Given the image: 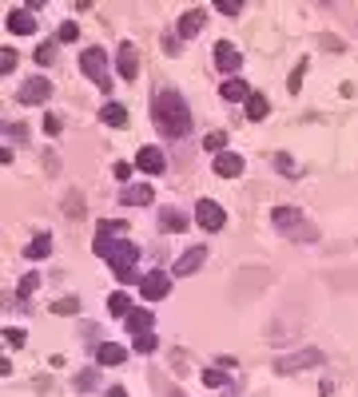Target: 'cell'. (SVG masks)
<instances>
[{"mask_svg":"<svg viewBox=\"0 0 358 397\" xmlns=\"http://www.w3.org/2000/svg\"><path fill=\"white\" fill-rule=\"evenodd\" d=\"M151 124L163 139H179L191 131V108L183 104V95L176 88H160L151 95Z\"/></svg>","mask_w":358,"mask_h":397,"instance_id":"obj_1","label":"cell"},{"mask_svg":"<svg viewBox=\"0 0 358 397\" xmlns=\"http://www.w3.org/2000/svg\"><path fill=\"white\" fill-rule=\"evenodd\" d=\"M92 254L96 258H108L112 262V274H115V282H144V274L135 270V258H140V246L131 242L128 235L124 238H112V235H100L96 231V242H92Z\"/></svg>","mask_w":358,"mask_h":397,"instance_id":"obj_2","label":"cell"},{"mask_svg":"<svg viewBox=\"0 0 358 397\" xmlns=\"http://www.w3.org/2000/svg\"><path fill=\"white\" fill-rule=\"evenodd\" d=\"M271 222H275L279 235H287L291 242H319V226L303 219V211H299V206H275Z\"/></svg>","mask_w":358,"mask_h":397,"instance_id":"obj_3","label":"cell"},{"mask_svg":"<svg viewBox=\"0 0 358 397\" xmlns=\"http://www.w3.org/2000/svg\"><path fill=\"white\" fill-rule=\"evenodd\" d=\"M80 68H84V76L92 79V84H100V92H108V88H112V76H108V56H104L100 48H88V52H84Z\"/></svg>","mask_w":358,"mask_h":397,"instance_id":"obj_4","label":"cell"},{"mask_svg":"<svg viewBox=\"0 0 358 397\" xmlns=\"http://www.w3.org/2000/svg\"><path fill=\"white\" fill-rule=\"evenodd\" d=\"M323 365V349H299V354H287V358H279L275 369L279 374H299V369H319Z\"/></svg>","mask_w":358,"mask_h":397,"instance_id":"obj_5","label":"cell"},{"mask_svg":"<svg viewBox=\"0 0 358 397\" xmlns=\"http://www.w3.org/2000/svg\"><path fill=\"white\" fill-rule=\"evenodd\" d=\"M196 222L203 231H223V226H227V211L215 203V199H199L196 203Z\"/></svg>","mask_w":358,"mask_h":397,"instance_id":"obj_6","label":"cell"},{"mask_svg":"<svg viewBox=\"0 0 358 397\" xmlns=\"http://www.w3.org/2000/svg\"><path fill=\"white\" fill-rule=\"evenodd\" d=\"M140 294H144V302H163L167 294H171V274H163V270H151V274H144Z\"/></svg>","mask_w":358,"mask_h":397,"instance_id":"obj_7","label":"cell"},{"mask_svg":"<svg viewBox=\"0 0 358 397\" xmlns=\"http://www.w3.org/2000/svg\"><path fill=\"white\" fill-rule=\"evenodd\" d=\"M115 72H120L124 79L140 76V52H135V44H131V40H124V44H120V52H115Z\"/></svg>","mask_w":358,"mask_h":397,"instance_id":"obj_8","label":"cell"},{"mask_svg":"<svg viewBox=\"0 0 358 397\" xmlns=\"http://www.w3.org/2000/svg\"><path fill=\"white\" fill-rule=\"evenodd\" d=\"M48 95H52V84L44 76H32V79H24V84H20L17 99H20V104H44Z\"/></svg>","mask_w":358,"mask_h":397,"instance_id":"obj_9","label":"cell"},{"mask_svg":"<svg viewBox=\"0 0 358 397\" xmlns=\"http://www.w3.org/2000/svg\"><path fill=\"white\" fill-rule=\"evenodd\" d=\"M239 64H243V56H239L227 40H219V44H215V68H219L223 76H235V72H239Z\"/></svg>","mask_w":358,"mask_h":397,"instance_id":"obj_10","label":"cell"},{"mask_svg":"<svg viewBox=\"0 0 358 397\" xmlns=\"http://www.w3.org/2000/svg\"><path fill=\"white\" fill-rule=\"evenodd\" d=\"M203 262H207V246H191V251L179 254V262L171 267V274H196Z\"/></svg>","mask_w":358,"mask_h":397,"instance_id":"obj_11","label":"cell"},{"mask_svg":"<svg viewBox=\"0 0 358 397\" xmlns=\"http://www.w3.org/2000/svg\"><path fill=\"white\" fill-rule=\"evenodd\" d=\"M135 167L147 175H163V167H167V159H163L160 147H140V155H135Z\"/></svg>","mask_w":358,"mask_h":397,"instance_id":"obj_12","label":"cell"},{"mask_svg":"<svg viewBox=\"0 0 358 397\" xmlns=\"http://www.w3.org/2000/svg\"><path fill=\"white\" fill-rule=\"evenodd\" d=\"M151 199H156V191L147 187V183H128L124 195H120V203H124V206H147Z\"/></svg>","mask_w":358,"mask_h":397,"instance_id":"obj_13","label":"cell"},{"mask_svg":"<svg viewBox=\"0 0 358 397\" xmlns=\"http://www.w3.org/2000/svg\"><path fill=\"white\" fill-rule=\"evenodd\" d=\"M203 24H207V16H203V8H191V12H183L179 16V36H183V40H191V36H199V32H203Z\"/></svg>","mask_w":358,"mask_h":397,"instance_id":"obj_14","label":"cell"},{"mask_svg":"<svg viewBox=\"0 0 358 397\" xmlns=\"http://www.w3.org/2000/svg\"><path fill=\"white\" fill-rule=\"evenodd\" d=\"M215 175H223V179L243 175V159L235 155V151H219V155H215Z\"/></svg>","mask_w":358,"mask_h":397,"instance_id":"obj_15","label":"cell"},{"mask_svg":"<svg viewBox=\"0 0 358 397\" xmlns=\"http://www.w3.org/2000/svg\"><path fill=\"white\" fill-rule=\"evenodd\" d=\"M96 362L100 365H120V362H128V349L120 346V342H100V346H96Z\"/></svg>","mask_w":358,"mask_h":397,"instance_id":"obj_16","label":"cell"},{"mask_svg":"<svg viewBox=\"0 0 358 397\" xmlns=\"http://www.w3.org/2000/svg\"><path fill=\"white\" fill-rule=\"evenodd\" d=\"M8 28L17 32V36H32V32H36L32 8H17V12H8Z\"/></svg>","mask_w":358,"mask_h":397,"instance_id":"obj_17","label":"cell"},{"mask_svg":"<svg viewBox=\"0 0 358 397\" xmlns=\"http://www.w3.org/2000/svg\"><path fill=\"white\" fill-rule=\"evenodd\" d=\"M219 95H223L227 104H239V99H251V88H247V79L227 76V79H223V88H219Z\"/></svg>","mask_w":358,"mask_h":397,"instance_id":"obj_18","label":"cell"},{"mask_svg":"<svg viewBox=\"0 0 358 397\" xmlns=\"http://www.w3.org/2000/svg\"><path fill=\"white\" fill-rule=\"evenodd\" d=\"M151 310H131L128 318H124V326H128V333L131 338H140V333H151Z\"/></svg>","mask_w":358,"mask_h":397,"instance_id":"obj_19","label":"cell"},{"mask_svg":"<svg viewBox=\"0 0 358 397\" xmlns=\"http://www.w3.org/2000/svg\"><path fill=\"white\" fill-rule=\"evenodd\" d=\"M191 226V215L187 211H160V231H187Z\"/></svg>","mask_w":358,"mask_h":397,"instance_id":"obj_20","label":"cell"},{"mask_svg":"<svg viewBox=\"0 0 358 397\" xmlns=\"http://www.w3.org/2000/svg\"><path fill=\"white\" fill-rule=\"evenodd\" d=\"M267 111H271V104H267V95L251 92V99H247V119H251V124H259V119H267Z\"/></svg>","mask_w":358,"mask_h":397,"instance_id":"obj_21","label":"cell"},{"mask_svg":"<svg viewBox=\"0 0 358 397\" xmlns=\"http://www.w3.org/2000/svg\"><path fill=\"white\" fill-rule=\"evenodd\" d=\"M100 119H104L108 127H124V124H128V108H124V104H104Z\"/></svg>","mask_w":358,"mask_h":397,"instance_id":"obj_22","label":"cell"},{"mask_svg":"<svg viewBox=\"0 0 358 397\" xmlns=\"http://www.w3.org/2000/svg\"><path fill=\"white\" fill-rule=\"evenodd\" d=\"M24 254H28V258H48L52 254V235H36L32 242L24 246Z\"/></svg>","mask_w":358,"mask_h":397,"instance_id":"obj_23","label":"cell"},{"mask_svg":"<svg viewBox=\"0 0 358 397\" xmlns=\"http://www.w3.org/2000/svg\"><path fill=\"white\" fill-rule=\"evenodd\" d=\"M108 310H112L115 318H128L131 314V298L124 294V290H115L112 298H108Z\"/></svg>","mask_w":358,"mask_h":397,"instance_id":"obj_24","label":"cell"},{"mask_svg":"<svg viewBox=\"0 0 358 397\" xmlns=\"http://www.w3.org/2000/svg\"><path fill=\"white\" fill-rule=\"evenodd\" d=\"M203 151H211V155L227 151V131H211V135H203Z\"/></svg>","mask_w":358,"mask_h":397,"instance_id":"obj_25","label":"cell"},{"mask_svg":"<svg viewBox=\"0 0 358 397\" xmlns=\"http://www.w3.org/2000/svg\"><path fill=\"white\" fill-rule=\"evenodd\" d=\"M36 290H40V274H24V278H20V286H17V298H20V302L32 298Z\"/></svg>","mask_w":358,"mask_h":397,"instance_id":"obj_26","label":"cell"},{"mask_svg":"<svg viewBox=\"0 0 358 397\" xmlns=\"http://www.w3.org/2000/svg\"><path fill=\"white\" fill-rule=\"evenodd\" d=\"M96 381H100L96 369H84V374H76V381H72V385H76V394H88V389H96Z\"/></svg>","mask_w":358,"mask_h":397,"instance_id":"obj_27","label":"cell"},{"mask_svg":"<svg viewBox=\"0 0 358 397\" xmlns=\"http://www.w3.org/2000/svg\"><path fill=\"white\" fill-rule=\"evenodd\" d=\"M131 346L140 349V354H156V349H160V338H156V333H140V338H131Z\"/></svg>","mask_w":358,"mask_h":397,"instance_id":"obj_28","label":"cell"},{"mask_svg":"<svg viewBox=\"0 0 358 397\" xmlns=\"http://www.w3.org/2000/svg\"><path fill=\"white\" fill-rule=\"evenodd\" d=\"M227 381V369L223 365H211V369H203V385H211V389H219Z\"/></svg>","mask_w":358,"mask_h":397,"instance_id":"obj_29","label":"cell"},{"mask_svg":"<svg viewBox=\"0 0 358 397\" xmlns=\"http://www.w3.org/2000/svg\"><path fill=\"white\" fill-rule=\"evenodd\" d=\"M76 310H80V298H56L52 302V314H60V318L76 314Z\"/></svg>","mask_w":358,"mask_h":397,"instance_id":"obj_30","label":"cell"},{"mask_svg":"<svg viewBox=\"0 0 358 397\" xmlns=\"http://www.w3.org/2000/svg\"><path fill=\"white\" fill-rule=\"evenodd\" d=\"M96 231L100 235H112V238H124L128 235V222H100Z\"/></svg>","mask_w":358,"mask_h":397,"instance_id":"obj_31","label":"cell"},{"mask_svg":"<svg viewBox=\"0 0 358 397\" xmlns=\"http://www.w3.org/2000/svg\"><path fill=\"white\" fill-rule=\"evenodd\" d=\"M56 60V44H52V40H44V44L36 48V64H52Z\"/></svg>","mask_w":358,"mask_h":397,"instance_id":"obj_32","label":"cell"},{"mask_svg":"<svg viewBox=\"0 0 358 397\" xmlns=\"http://www.w3.org/2000/svg\"><path fill=\"white\" fill-rule=\"evenodd\" d=\"M215 8H219L223 16H239L243 12V0H215Z\"/></svg>","mask_w":358,"mask_h":397,"instance_id":"obj_33","label":"cell"},{"mask_svg":"<svg viewBox=\"0 0 358 397\" xmlns=\"http://www.w3.org/2000/svg\"><path fill=\"white\" fill-rule=\"evenodd\" d=\"M17 68V48H4L0 52V72H12Z\"/></svg>","mask_w":358,"mask_h":397,"instance_id":"obj_34","label":"cell"},{"mask_svg":"<svg viewBox=\"0 0 358 397\" xmlns=\"http://www.w3.org/2000/svg\"><path fill=\"white\" fill-rule=\"evenodd\" d=\"M76 36H80V24H72V20H64V24H60V40H64V44H72Z\"/></svg>","mask_w":358,"mask_h":397,"instance_id":"obj_35","label":"cell"},{"mask_svg":"<svg viewBox=\"0 0 358 397\" xmlns=\"http://www.w3.org/2000/svg\"><path fill=\"white\" fill-rule=\"evenodd\" d=\"M275 167H279L283 175H294V171H299V163H294L291 155H275Z\"/></svg>","mask_w":358,"mask_h":397,"instance_id":"obj_36","label":"cell"},{"mask_svg":"<svg viewBox=\"0 0 358 397\" xmlns=\"http://www.w3.org/2000/svg\"><path fill=\"white\" fill-rule=\"evenodd\" d=\"M303 76H307V60H303V64L291 72V84H287V88H291V92H299V88H303Z\"/></svg>","mask_w":358,"mask_h":397,"instance_id":"obj_37","label":"cell"},{"mask_svg":"<svg viewBox=\"0 0 358 397\" xmlns=\"http://www.w3.org/2000/svg\"><path fill=\"white\" fill-rule=\"evenodd\" d=\"M4 338H8V346H12V349H20L24 342H28V333H24V330H4Z\"/></svg>","mask_w":358,"mask_h":397,"instance_id":"obj_38","label":"cell"},{"mask_svg":"<svg viewBox=\"0 0 358 397\" xmlns=\"http://www.w3.org/2000/svg\"><path fill=\"white\" fill-rule=\"evenodd\" d=\"M179 40H183V36H163V52H167V56H179Z\"/></svg>","mask_w":358,"mask_h":397,"instance_id":"obj_39","label":"cell"},{"mask_svg":"<svg viewBox=\"0 0 358 397\" xmlns=\"http://www.w3.org/2000/svg\"><path fill=\"white\" fill-rule=\"evenodd\" d=\"M44 131H48V135H60V131H64V119H60V115H48V119H44Z\"/></svg>","mask_w":358,"mask_h":397,"instance_id":"obj_40","label":"cell"},{"mask_svg":"<svg viewBox=\"0 0 358 397\" xmlns=\"http://www.w3.org/2000/svg\"><path fill=\"white\" fill-rule=\"evenodd\" d=\"M8 135H12V139H17V143H24V139H28V131H24V127H20V124H12V127H8Z\"/></svg>","mask_w":358,"mask_h":397,"instance_id":"obj_41","label":"cell"},{"mask_svg":"<svg viewBox=\"0 0 358 397\" xmlns=\"http://www.w3.org/2000/svg\"><path fill=\"white\" fill-rule=\"evenodd\" d=\"M115 179H131V167H128V163H115Z\"/></svg>","mask_w":358,"mask_h":397,"instance_id":"obj_42","label":"cell"},{"mask_svg":"<svg viewBox=\"0 0 358 397\" xmlns=\"http://www.w3.org/2000/svg\"><path fill=\"white\" fill-rule=\"evenodd\" d=\"M323 44L330 48V52H342V40H335V36H323Z\"/></svg>","mask_w":358,"mask_h":397,"instance_id":"obj_43","label":"cell"},{"mask_svg":"<svg viewBox=\"0 0 358 397\" xmlns=\"http://www.w3.org/2000/svg\"><path fill=\"white\" fill-rule=\"evenodd\" d=\"M104 397H128V389H120V385H112V389H108Z\"/></svg>","mask_w":358,"mask_h":397,"instance_id":"obj_44","label":"cell"},{"mask_svg":"<svg viewBox=\"0 0 358 397\" xmlns=\"http://www.w3.org/2000/svg\"><path fill=\"white\" fill-rule=\"evenodd\" d=\"M44 4H48V0H28V8H44Z\"/></svg>","mask_w":358,"mask_h":397,"instance_id":"obj_45","label":"cell"},{"mask_svg":"<svg viewBox=\"0 0 358 397\" xmlns=\"http://www.w3.org/2000/svg\"><path fill=\"white\" fill-rule=\"evenodd\" d=\"M167 397H183V394H179V389H167Z\"/></svg>","mask_w":358,"mask_h":397,"instance_id":"obj_46","label":"cell"}]
</instances>
